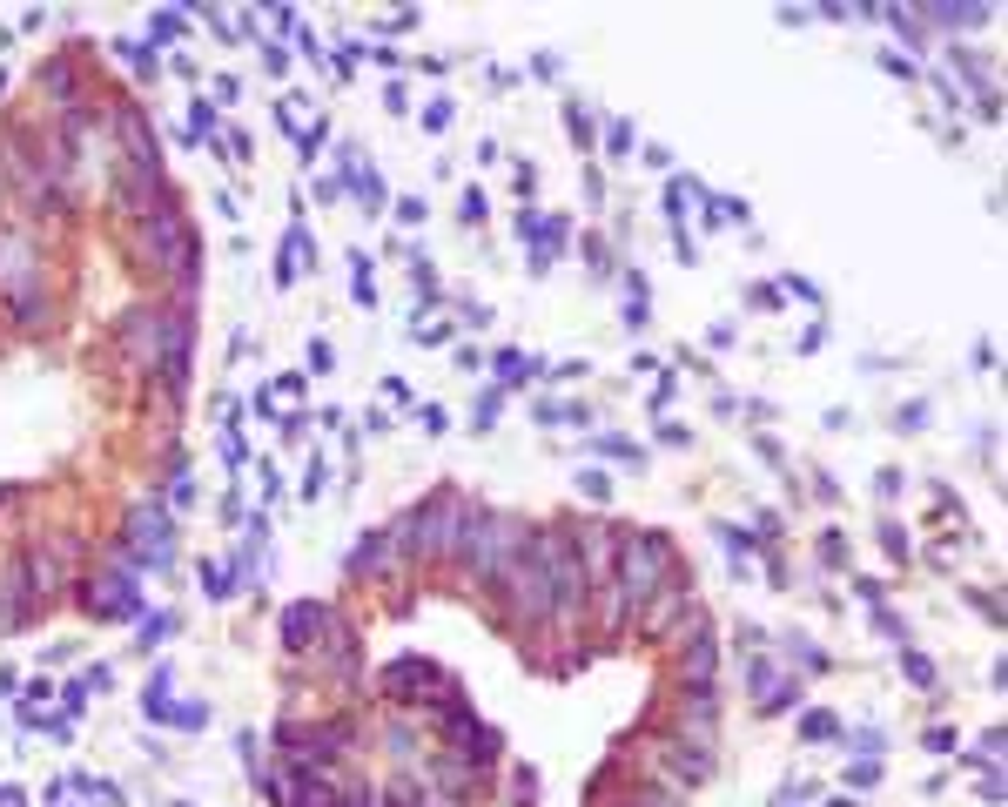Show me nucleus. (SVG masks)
<instances>
[{"label": "nucleus", "mask_w": 1008, "mask_h": 807, "mask_svg": "<svg viewBox=\"0 0 1008 807\" xmlns=\"http://www.w3.org/2000/svg\"><path fill=\"white\" fill-rule=\"evenodd\" d=\"M699 612H706V606H699L693 579H686V572H673V579H665V586L645 599L639 612H632V640H639V646H665L679 626H693Z\"/></svg>", "instance_id": "obj_6"}, {"label": "nucleus", "mask_w": 1008, "mask_h": 807, "mask_svg": "<svg viewBox=\"0 0 1008 807\" xmlns=\"http://www.w3.org/2000/svg\"><path fill=\"white\" fill-rule=\"evenodd\" d=\"M464 505L471 498L464 491H431V498H417L410 511H397L384 531H390V545H397V565H404V579H431V572H444L451 565V545H457V519H464Z\"/></svg>", "instance_id": "obj_2"}, {"label": "nucleus", "mask_w": 1008, "mask_h": 807, "mask_svg": "<svg viewBox=\"0 0 1008 807\" xmlns=\"http://www.w3.org/2000/svg\"><path fill=\"white\" fill-rule=\"evenodd\" d=\"M41 599H34V586H27V565H21V552H0V632H21V626H34L41 620Z\"/></svg>", "instance_id": "obj_12"}, {"label": "nucleus", "mask_w": 1008, "mask_h": 807, "mask_svg": "<svg viewBox=\"0 0 1008 807\" xmlns=\"http://www.w3.org/2000/svg\"><path fill=\"white\" fill-rule=\"evenodd\" d=\"M7 317H14V330H27V337H47L61 323V289L47 283V289H34V297H21V303H7Z\"/></svg>", "instance_id": "obj_13"}, {"label": "nucleus", "mask_w": 1008, "mask_h": 807, "mask_svg": "<svg viewBox=\"0 0 1008 807\" xmlns=\"http://www.w3.org/2000/svg\"><path fill=\"white\" fill-rule=\"evenodd\" d=\"M122 249H128L135 277L168 283V303H195V289H202V243H195L189 216H182L175 188H168L155 209H142L135 222H122Z\"/></svg>", "instance_id": "obj_1"}, {"label": "nucleus", "mask_w": 1008, "mask_h": 807, "mask_svg": "<svg viewBox=\"0 0 1008 807\" xmlns=\"http://www.w3.org/2000/svg\"><path fill=\"white\" fill-rule=\"evenodd\" d=\"M780 660H787L793 673H827V652H820L813 640H800V632H787V640H780Z\"/></svg>", "instance_id": "obj_14"}, {"label": "nucleus", "mask_w": 1008, "mask_h": 807, "mask_svg": "<svg viewBox=\"0 0 1008 807\" xmlns=\"http://www.w3.org/2000/svg\"><path fill=\"white\" fill-rule=\"evenodd\" d=\"M115 55H122V67H128V75H142V81L162 75V61H155V47H148V41H122Z\"/></svg>", "instance_id": "obj_15"}, {"label": "nucleus", "mask_w": 1008, "mask_h": 807, "mask_svg": "<svg viewBox=\"0 0 1008 807\" xmlns=\"http://www.w3.org/2000/svg\"><path fill=\"white\" fill-rule=\"evenodd\" d=\"M673 572H686V559H679V545L665 539V531H645V525H612V579L605 586L625 599L632 612L653 599Z\"/></svg>", "instance_id": "obj_3"}, {"label": "nucleus", "mask_w": 1008, "mask_h": 807, "mask_svg": "<svg viewBox=\"0 0 1008 807\" xmlns=\"http://www.w3.org/2000/svg\"><path fill=\"white\" fill-rule=\"evenodd\" d=\"M417 424H424V431H431V438H437V431H444V424H451V418H444V410H437V404H424V410H417Z\"/></svg>", "instance_id": "obj_36"}, {"label": "nucleus", "mask_w": 1008, "mask_h": 807, "mask_svg": "<svg viewBox=\"0 0 1008 807\" xmlns=\"http://www.w3.org/2000/svg\"><path fill=\"white\" fill-rule=\"evenodd\" d=\"M847 781H853V787H874V781H881V761H874V753H867V761H853Z\"/></svg>", "instance_id": "obj_28"}, {"label": "nucleus", "mask_w": 1008, "mask_h": 807, "mask_svg": "<svg viewBox=\"0 0 1008 807\" xmlns=\"http://www.w3.org/2000/svg\"><path fill=\"white\" fill-rule=\"evenodd\" d=\"M81 606L95 612V620H108V626H128V620H148L142 612V592H135V572L128 565H115V572H95V579H81Z\"/></svg>", "instance_id": "obj_10"}, {"label": "nucleus", "mask_w": 1008, "mask_h": 807, "mask_svg": "<svg viewBox=\"0 0 1008 807\" xmlns=\"http://www.w3.org/2000/svg\"><path fill=\"white\" fill-rule=\"evenodd\" d=\"M532 794H538L532 767H504V807H532Z\"/></svg>", "instance_id": "obj_17"}, {"label": "nucleus", "mask_w": 1008, "mask_h": 807, "mask_svg": "<svg viewBox=\"0 0 1008 807\" xmlns=\"http://www.w3.org/2000/svg\"><path fill=\"white\" fill-rule=\"evenodd\" d=\"M578 498H592V505H605V498H612V478H605V471H578Z\"/></svg>", "instance_id": "obj_24"}, {"label": "nucleus", "mask_w": 1008, "mask_h": 807, "mask_svg": "<svg viewBox=\"0 0 1008 807\" xmlns=\"http://www.w3.org/2000/svg\"><path fill=\"white\" fill-rule=\"evenodd\" d=\"M148 34H155V41H175V34H182V14H155V21H148Z\"/></svg>", "instance_id": "obj_32"}, {"label": "nucleus", "mask_w": 1008, "mask_h": 807, "mask_svg": "<svg viewBox=\"0 0 1008 807\" xmlns=\"http://www.w3.org/2000/svg\"><path fill=\"white\" fill-rule=\"evenodd\" d=\"M901 673H908L914 686H934V660H928V652H914V646H901Z\"/></svg>", "instance_id": "obj_19"}, {"label": "nucleus", "mask_w": 1008, "mask_h": 807, "mask_svg": "<svg viewBox=\"0 0 1008 807\" xmlns=\"http://www.w3.org/2000/svg\"><path fill=\"white\" fill-rule=\"evenodd\" d=\"M162 337H168V303H135V310L115 323V357L128 370L155 377L162 370Z\"/></svg>", "instance_id": "obj_8"}, {"label": "nucleus", "mask_w": 1008, "mask_h": 807, "mask_svg": "<svg viewBox=\"0 0 1008 807\" xmlns=\"http://www.w3.org/2000/svg\"><path fill=\"white\" fill-rule=\"evenodd\" d=\"M605 148H612V156H632V128L612 122V128H605Z\"/></svg>", "instance_id": "obj_34"}, {"label": "nucleus", "mask_w": 1008, "mask_h": 807, "mask_svg": "<svg viewBox=\"0 0 1008 807\" xmlns=\"http://www.w3.org/2000/svg\"><path fill=\"white\" fill-rule=\"evenodd\" d=\"M565 128H572V142H578V148H592V115H585V108H578V101H572V108H565Z\"/></svg>", "instance_id": "obj_26"}, {"label": "nucleus", "mask_w": 1008, "mask_h": 807, "mask_svg": "<svg viewBox=\"0 0 1008 807\" xmlns=\"http://www.w3.org/2000/svg\"><path fill=\"white\" fill-rule=\"evenodd\" d=\"M0 88H7V67H0Z\"/></svg>", "instance_id": "obj_38"}, {"label": "nucleus", "mask_w": 1008, "mask_h": 807, "mask_svg": "<svg viewBox=\"0 0 1008 807\" xmlns=\"http://www.w3.org/2000/svg\"><path fill=\"white\" fill-rule=\"evenodd\" d=\"M881 545H887V559H894V565H908V531H901L894 519L881 525Z\"/></svg>", "instance_id": "obj_25"}, {"label": "nucleus", "mask_w": 1008, "mask_h": 807, "mask_svg": "<svg viewBox=\"0 0 1008 807\" xmlns=\"http://www.w3.org/2000/svg\"><path fill=\"white\" fill-rule=\"evenodd\" d=\"M344 572H350V586H410V579H404V565H397V545H390V531H384V525H377V531H364V539L350 545Z\"/></svg>", "instance_id": "obj_11"}, {"label": "nucleus", "mask_w": 1008, "mask_h": 807, "mask_svg": "<svg viewBox=\"0 0 1008 807\" xmlns=\"http://www.w3.org/2000/svg\"><path fill=\"white\" fill-rule=\"evenodd\" d=\"M323 485H330V465H323V458H310V478H303V498H323Z\"/></svg>", "instance_id": "obj_30"}, {"label": "nucleus", "mask_w": 1008, "mask_h": 807, "mask_svg": "<svg viewBox=\"0 0 1008 807\" xmlns=\"http://www.w3.org/2000/svg\"><path fill=\"white\" fill-rule=\"evenodd\" d=\"M202 586H209V599H235V565L229 559H222V565L209 559V565H202Z\"/></svg>", "instance_id": "obj_18"}, {"label": "nucleus", "mask_w": 1008, "mask_h": 807, "mask_svg": "<svg viewBox=\"0 0 1008 807\" xmlns=\"http://www.w3.org/2000/svg\"><path fill=\"white\" fill-rule=\"evenodd\" d=\"M424 128H431V135L451 128V101H444V95H431V108H424Z\"/></svg>", "instance_id": "obj_27"}, {"label": "nucleus", "mask_w": 1008, "mask_h": 807, "mask_svg": "<svg viewBox=\"0 0 1008 807\" xmlns=\"http://www.w3.org/2000/svg\"><path fill=\"white\" fill-rule=\"evenodd\" d=\"M410 337H417V343H451V323H431V317H424Z\"/></svg>", "instance_id": "obj_33"}, {"label": "nucleus", "mask_w": 1008, "mask_h": 807, "mask_svg": "<svg viewBox=\"0 0 1008 807\" xmlns=\"http://www.w3.org/2000/svg\"><path fill=\"white\" fill-rule=\"evenodd\" d=\"M168 632H175V612H162V620H142V640H148V646H162Z\"/></svg>", "instance_id": "obj_29"}, {"label": "nucleus", "mask_w": 1008, "mask_h": 807, "mask_svg": "<svg viewBox=\"0 0 1008 807\" xmlns=\"http://www.w3.org/2000/svg\"><path fill=\"white\" fill-rule=\"evenodd\" d=\"M585 263H592V277H599V283L612 277V243H605V236H585Z\"/></svg>", "instance_id": "obj_20"}, {"label": "nucleus", "mask_w": 1008, "mask_h": 807, "mask_svg": "<svg viewBox=\"0 0 1008 807\" xmlns=\"http://www.w3.org/2000/svg\"><path fill=\"white\" fill-rule=\"evenodd\" d=\"M377 693H384L390 713H417L424 720L444 693H457V680L444 673L437 660H424V652H397V660L377 666Z\"/></svg>", "instance_id": "obj_4"}, {"label": "nucleus", "mask_w": 1008, "mask_h": 807, "mask_svg": "<svg viewBox=\"0 0 1008 807\" xmlns=\"http://www.w3.org/2000/svg\"><path fill=\"white\" fill-rule=\"evenodd\" d=\"M263 67H269V75H283V67H289V55H283L276 41H263Z\"/></svg>", "instance_id": "obj_37"}, {"label": "nucleus", "mask_w": 1008, "mask_h": 807, "mask_svg": "<svg viewBox=\"0 0 1008 807\" xmlns=\"http://www.w3.org/2000/svg\"><path fill=\"white\" fill-rule=\"evenodd\" d=\"M833 733H841L833 713H807V720H800V741H833Z\"/></svg>", "instance_id": "obj_21"}, {"label": "nucleus", "mask_w": 1008, "mask_h": 807, "mask_svg": "<svg viewBox=\"0 0 1008 807\" xmlns=\"http://www.w3.org/2000/svg\"><path fill=\"white\" fill-rule=\"evenodd\" d=\"M377 794H384V807H431V794L417 787V774H397L390 787H377Z\"/></svg>", "instance_id": "obj_16"}, {"label": "nucleus", "mask_w": 1008, "mask_h": 807, "mask_svg": "<svg viewBox=\"0 0 1008 807\" xmlns=\"http://www.w3.org/2000/svg\"><path fill=\"white\" fill-rule=\"evenodd\" d=\"M659 652H665V673H673L679 686H713L720 680V632H713L706 612H699L693 626H679Z\"/></svg>", "instance_id": "obj_7"}, {"label": "nucleus", "mask_w": 1008, "mask_h": 807, "mask_svg": "<svg viewBox=\"0 0 1008 807\" xmlns=\"http://www.w3.org/2000/svg\"><path fill=\"white\" fill-rule=\"evenodd\" d=\"M820 565H847V531H820Z\"/></svg>", "instance_id": "obj_23"}, {"label": "nucleus", "mask_w": 1008, "mask_h": 807, "mask_svg": "<svg viewBox=\"0 0 1008 807\" xmlns=\"http://www.w3.org/2000/svg\"><path fill=\"white\" fill-rule=\"evenodd\" d=\"M168 720H175V727H189V733H195L202 720H209V707H195V700H189V707H168Z\"/></svg>", "instance_id": "obj_31"}, {"label": "nucleus", "mask_w": 1008, "mask_h": 807, "mask_svg": "<svg viewBox=\"0 0 1008 807\" xmlns=\"http://www.w3.org/2000/svg\"><path fill=\"white\" fill-rule=\"evenodd\" d=\"M47 283H55V263H47L41 236L27 222H0V303H21Z\"/></svg>", "instance_id": "obj_5"}, {"label": "nucleus", "mask_w": 1008, "mask_h": 807, "mask_svg": "<svg viewBox=\"0 0 1008 807\" xmlns=\"http://www.w3.org/2000/svg\"><path fill=\"white\" fill-rule=\"evenodd\" d=\"M498 410H504V390H491V398H477V410H471V431H491V424H498Z\"/></svg>", "instance_id": "obj_22"}, {"label": "nucleus", "mask_w": 1008, "mask_h": 807, "mask_svg": "<svg viewBox=\"0 0 1008 807\" xmlns=\"http://www.w3.org/2000/svg\"><path fill=\"white\" fill-rule=\"evenodd\" d=\"M424 216H431V209H424V202H417V196H404V202H397V222H404V229H417V222H424Z\"/></svg>", "instance_id": "obj_35"}, {"label": "nucleus", "mask_w": 1008, "mask_h": 807, "mask_svg": "<svg viewBox=\"0 0 1008 807\" xmlns=\"http://www.w3.org/2000/svg\"><path fill=\"white\" fill-rule=\"evenodd\" d=\"M344 626H350V620H344L336 606H323V599H296V606L283 612V652L303 666V660H316V652L330 646Z\"/></svg>", "instance_id": "obj_9"}]
</instances>
